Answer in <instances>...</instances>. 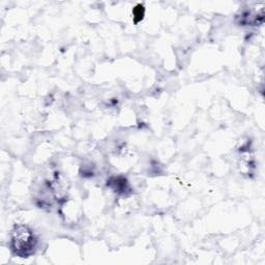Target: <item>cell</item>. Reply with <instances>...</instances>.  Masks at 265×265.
I'll use <instances>...</instances> for the list:
<instances>
[{
	"label": "cell",
	"mask_w": 265,
	"mask_h": 265,
	"mask_svg": "<svg viewBox=\"0 0 265 265\" xmlns=\"http://www.w3.org/2000/svg\"><path fill=\"white\" fill-rule=\"evenodd\" d=\"M37 237L33 230L24 224H16L12 230L10 248L12 253L20 258H29L37 248Z\"/></svg>",
	"instance_id": "obj_1"
},
{
	"label": "cell",
	"mask_w": 265,
	"mask_h": 265,
	"mask_svg": "<svg viewBox=\"0 0 265 265\" xmlns=\"http://www.w3.org/2000/svg\"><path fill=\"white\" fill-rule=\"evenodd\" d=\"M239 165H240V171L243 174H247V175L254 174L256 164H255L254 154L250 147L241 148Z\"/></svg>",
	"instance_id": "obj_2"
},
{
	"label": "cell",
	"mask_w": 265,
	"mask_h": 265,
	"mask_svg": "<svg viewBox=\"0 0 265 265\" xmlns=\"http://www.w3.org/2000/svg\"><path fill=\"white\" fill-rule=\"evenodd\" d=\"M107 186L112 189L113 192L119 194V195H125L129 191H131L129 181L124 176H113L107 181Z\"/></svg>",
	"instance_id": "obj_3"
},
{
	"label": "cell",
	"mask_w": 265,
	"mask_h": 265,
	"mask_svg": "<svg viewBox=\"0 0 265 265\" xmlns=\"http://www.w3.org/2000/svg\"><path fill=\"white\" fill-rule=\"evenodd\" d=\"M263 12L260 14H255L252 11H246L242 12L237 18L239 19V24L240 25H250V26H257L263 23Z\"/></svg>",
	"instance_id": "obj_4"
},
{
	"label": "cell",
	"mask_w": 265,
	"mask_h": 265,
	"mask_svg": "<svg viewBox=\"0 0 265 265\" xmlns=\"http://www.w3.org/2000/svg\"><path fill=\"white\" fill-rule=\"evenodd\" d=\"M133 15H134V19H135V22H136V23H138L139 21H141V20L143 19V17H144V9H143V7L138 6V8H136V9L134 10Z\"/></svg>",
	"instance_id": "obj_5"
}]
</instances>
